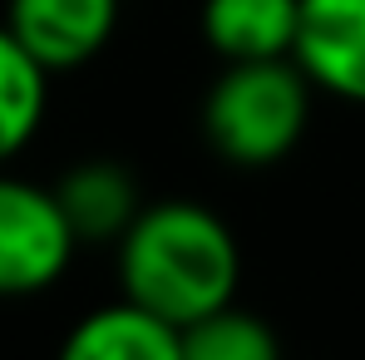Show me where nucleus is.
Wrapping results in <instances>:
<instances>
[{"instance_id": "f03ea898", "label": "nucleus", "mask_w": 365, "mask_h": 360, "mask_svg": "<svg viewBox=\"0 0 365 360\" xmlns=\"http://www.w3.org/2000/svg\"><path fill=\"white\" fill-rule=\"evenodd\" d=\"M306 119H311V74L297 64V55L227 64L202 104V128L212 148L242 168L287 158Z\"/></svg>"}, {"instance_id": "9d476101", "label": "nucleus", "mask_w": 365, "mask_h": 360, "mask_svg": "<svg viewBox=\"0 0 365 360\" xmlns=\"http://www.w3.org/2000/svg\"><path fill=\"white\" fill-rule=\"evenodd\" d=\"M182 360H282V341L272 326L232 301L182 326Z\"/></svg>"}, {"instance_id": "1a4fd4ad", "label": "nucleus", "mask_w": 365, "mask_h": 360, "mask_svg": "<svg viewBox=\"0 0 365 360\" xmlns=\"http://www.w3.org/2000/svg\"><path fill=\"white\" fill-rule=\"evenodd\" d=\"M45 79L50 69L10 35V25H0V163L35 138L45 119Z\"/></svg>"}, {"instance_id": "f257e3e1", "label": "nucleus", "mask_w": 365, "mask_h": 360, "mask_svg": "<svg viewBox=\"0 0 365 360\" xmlns=\"http://www.w3.org/2000/svg\"><path fill=\"white\" fill-rule=\"evenodd\" d=\"M237 277H242L237 237L212 207L187 197L138 207V217L119 237L123 297L173 326H192L207 311L227 306Z\"/></svg>"}, {"instance_id": "0eeeda50", "label": "nucleus", "mask_w": 365, "mask_h": 360, "mask_svg": "<svg viewBox=\"0 0 365 360\" xmlns=\"http://www.w3.org/2000/svg\"><path fill=\"white\" fill-rule=\"evenodd\" d=\"M302 0H207L202 35L227 64L287 60L297 50Z\"/></svg>"}, {"instance_id": "20e7f679", "label": "nucleus", "mask_w": 365, "mask_h": 360, "mask_svg": "<svg viewBox=\"0 0 365 360\" xmlns=\"http://www.w3.org/2000/svg\"><path fill=\"white\" fill-rule=\"evenodd\" d=\"M5 25L50 74L79 69L114 40L119 0H10Z\"/></svg>"}, {"instance_id": "39448f33", "label": "nucleus", "mask_w": 365, "mask_h": 360, "mask_svg": "<svg viewBox=\"0 0 365 360\" xmlns=\"http://www.w3.org/2000/svg\"><path fill=\"white\" fill-rule=\"evenodd\" d=\"M292 55L316 89L365 104V0H302Z\"/></svg>"}, {"instance_id": "6e6552de", "label": "nucleus", "mask_w": 365, "mask_h": 360, "mask_svg": "<svg viewBox=\"0 0 365 360\" xmlns=\"http://www.w3.org/2000/svg\"><path fill=\"white\" fill-rule=\"evenodd\" d=\"M64 217L79 242H119L128 222L138 217V182L128 178V168L114 158H89L74 163L55 187Z\"/></svg>"}, {"instance_id": "7ed1b4c3", "label": "nucleus", "mask_w": 365, "mask_h": 360, "mask_svg": "<svg viewBox=\"0 0 365 360\" xmlns=\"http://www.w3.org/2000/svg\"><path fill=\"white\" fill-rule=\"evenodd\" d=\"M74 227L55 187L0 173V297H35L55 287L74 257Z\"/></svg>"}, {"instance_id": "423d86ee", "label": "nucleus", "mask_w": 365, "mask_h": 360, "mask_svg": "<svg viewBox=\"0 0 365 360\" xmlns=\"http://www.w3.org/2000/svg\"><path fill=\"white\" fill-rule=\"evenodd\" d=\"M60 360H182V326L123 297L74 321Z\"/></svg>"}]
</instances>
